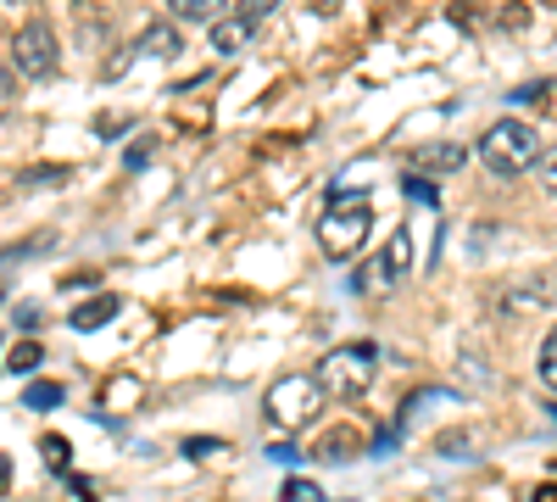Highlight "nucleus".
<instances>
[{"label": "nucleus", "mask_w": 557, "mask_h": 502, "mask_svg": "<svg viewBox=\"0 0 557 502\" xmlns=\"http://www.w3.org/2000/svg\"><path fill=\"white\" fill-rule=\"evenodd\" d=\"M39 452H45V464H51V469H67V436H45Z\"/></svg>", "instance_id": "f3484780"}, {"label": "nucleus", "mask_w": 557, "mask_h": 502, "mask_svg": "<svg viewBox=\"0 0 557 502\" xmlns=\"http://www.w3.org/2000/svg\"><path fill=\"white\" fill-rule=\"evenodd\" d=\"M535 179H541V191H557V146H546L535 157Z\"/></svg>", "instance_id": "dca6fc26"}, {"label": "nucleus", "mask_w": 557, "mask_h": 502, "mask_svg": "<svg viewBox=\"0 0 557 502\" xmlns=\"http://www.w3.org/2000/svg\"><path fill=\"white\" fill-rule=\"evenodd\" d=\"M39 325V307H17V330H34Z\"/></svg>", "instance_id": "aec40b11"}, {"label": "nucleus", "mask_w": 557, "mask_h": 502, "mask_svg": "<svg viewBox=\"0 0 557 502\" xmlns=\"http://www.w3.org/2000/svg\"><path fill=\"white\" fill-rule=\"evenodd\" d=\"M368 230H374V207H368V196H335L330 212L318 218V246L330 257H357Z\"/></svg>", "instance_id": "f03ea898"}, {"label": "nucleus", "mask_w": 557, "mask_h": 502, "mask_svg": "<svg viewBox=\"0 0 557 502\" xmlns=\"http://www.w3.org/2000/svg\"><path fill=\"white\" fill-rule=\"evenodd\" d=\"M546 291H552V302H557V273H552V280H546Z\"/></svg>", "instance_id": "4be33fe9"}, {"label": "nucleus", "mask_w": 557, "mask_h": 502, "mask_svg": "<svg viewBox=\"0 0 557 502\" xmlns=\"http://www.w3.org/2000/svg\"><path fill=\"white\" fill-rule=\"evenodd\" d=\"M541 385H546V391L557 396V330H552V335L541 341Z\"/></svg>", "instance_id": "2eb2a0df"}, {"label": "nucleus", "mask_w": 557, "mask_h": 502, "mask_svg": "<svg viewBox=\"0 0 557 502\" xmlns=\"http://www.w3.org/2000/svg\"><path fill=\"white\" fill-rule=\"evenodd\" d=\"M23 402H28V407H39V414H45V407H62V402H67V391H62L57 380H34V385L23 391Z\"/></svg>", "instance_id": "4468645a"}, {"label": "nucleus", "mask_w": 557, "mask_h": 502, "mask_svg": "<svg viewBox=\"0 0 557 502\" xmlns=\"http://www.w3.org/2000/svg\"><path fill=\"white\" fill-rule=\"evenodd\" d=\"M480 157H485V168H491V173L513 179V173L535 168L541 140H535V128H530V123H519V118H502V123H491V128H485Z\"/></svg>", "instance_id": "7ed1b4c3"}, {"label": "nucleus", "mask_w": 557, "mask_h": 502, "mask_svg": "<svg viewBox=\"0 0 557 502\" xmlns=\"http://www.w3.org/2000/svg\"><path fill=\"white\" fill-rule=\"evenodd\" d=\"M178 51H184V34L173 23H151L134 45V57H178Z\"/></svg>", "instance_id": "1a4fd4ad"}, {"label": "nucleus", "mask_w": 557, "mask_h": 502, "mask_svg": "<svg viewBox=\"0 0 557 502\" xmlns=\"http://www.w3.org/2000/svg\"><path fill=\"white\" fill-rule=\"evenodd\" d=\"M17 101V62H0V107Z\"/></svg>", "instance_id": "a211bd4d"}, {"label": "nucleus", "mask_w": 557, "mask_h": 502, "mask_svg": "<svg viewBox=\"0 0 557 502\" xmlns=\"http://www.w3.org/2000/svg\"><path fill=\"white\" fill-rule=\"evenodd\" d=\"M117 296H89V302H78L73 307V318H67V325L73 330H101V325H112V318H117Z\"/></svg>", "instance_id": "9d476101"}, {"label": "nucleus", "mask_w": 557, "mask_h": 502, "mask_svg": "<svg viewBox=\"0 0 557 502\" xmlns=\"http://www.w3.org/2000/svg\"><path fill=\"white\" fill-rule=\"evenodd\" d=\"M407 273V235H396L380 257H368V268L357 273V291H391Z\"/></svg>", "instance_id": "423d86ee"}, {"label": "nucleus", "mask_w": 557, "mask_h": 502, "mask_svg": "<svg viewBox=\"0 0 557 502\" xmlns=\"http://www.w3.org/2000/svg\"><path fill=\"white\" fill-rule=\"evenodd\" d=\"M357 441H362V436L341 425V430H330V436L312 446V458H323V464H346V458H357Z\"/></svg>", "instance_id": "9b49d317"}, {"label": "nucleus", "mask_w": 557, "mask_h": 502, "mask_svg": "<svg viewBox=\"0 0 557 502\" xmlns=\"http://www.w3.org/2000/svg\"><path fill=\"white\" fill-rule=\"evenodd\" d=\"M12 62H17L23 78H51L62 68V45H57V34L45 23H23L17 39H12Z\"/></svg>", "instance_id": "39448f33"}, {"label": "nucleus", "mask_w": 557, "mask_h": 502, "mask_svg": "<svg viewBox=\"0 0 557 502\" xmlns=\"http://www.w3.org/2000/svg\"><path fill=\"white\" fill-rule=\"evenodd\" d=\"M318 402H323V385L312 375H285V380H273V391H268V419L278 430H301L318 414Z\"/></svg>", "instance_id": "20e7f679"}, {"label": "nucleus", "mask_w": 557, "mask_h": 502, "mask_svg": "<svg viewBox=\"0 0 557 502\" xmlns=\"http://www.w3.org/2000/svg\"><path fill=\"white\" fill-rule=\"evenodd\" d=\"M462 162H469V151H462L457 140H430V146H412V151H407V168H412V173H430V179H446V173H457Z\"/></svg>", "instance_id": "0eeeda50"}, {"label": "nucleus", "mask_w": 557, "mask_h": 502, "mask_svg": "<svg viewBox=\"0 0 557 502\" xmlns=\"http://www.w3.org/2000/svg\"><path fill=\"white\" fill-rule=\"evenodd\" d=\"M535 502H557V486H541V491H535Z\"/></svg>", "instance_id": "412c9836"}, {"label": "nucleus", "mask_w": 557, "mask_h": 502, "mask_svg": "<svg viewBox=\"0 0 557 502\" xmlns=\"http://www.w3.org/2000/svg\"><path fill=\"white\" fill-rule=\"evenodd\" d=\"M39 357H45L39 341H17V346L7 352V369H12V375H34V369H39Z\"/></svg>", "instance_id": "ddd939ff"}, {"label": "nucleus", "mask_w": 557, "mask_h": 502, "mask_svg": "<svg viewBox=\"0 0 557 502\" xmlns=\"http://www.w3.org/2000/svg\"><path fill=\"white\" fill-rule=\"evenodd\" d=\"M251 34H257V17H246V12L235 7V12H223V17L212 23L207 39H212V51H218V57H235V51H246V39H251Z\"/></svg>", "instance_id": "6e6552de"}, {"label": "nucleus", "mask_w": 557, "mask_h": 502, "mask_svg": "<svg viewBox=\"0 0 557 502\" xmlns=\"http://www.w3.org/2000/svg\"><path fill=\"white\" fill-rule=\"evenodd\" d=\"M374 375H380V346L374 341H351V346L323 352V363L312 369L323 396H335V402H357L368 385H374Z\"/></svg>", "instance_id": "f257e3e1"}, {"label": "nucleus", "mask_w": 557, "mask_h": 502, "mask_svg": "<svg viewBox=\"0 0 557 502\" xmlns=\"http://www.w3.org/2000/svg\"><path fill=\"white\" fill-rule=\"evenodd\" d=\"M168 12L178 23H218L223 17V0H168Z\"/></svg>", "instance_id": "f8f14e48"}, {"label": "nucleus", "mask_w": 557, "mask_h": 502, "mask_svg": "<svg viewBox=\"0 0 557 502\" xmlns=\"http://www.w3.org/2000/svg\"><path fill=\"white\" fill-rule=\"evenodd\" d=\"M407 196L412 201H435V185H430V179H407Z\"/></svg>", "instance_id": "6ab92c4d"}]
</instances>
